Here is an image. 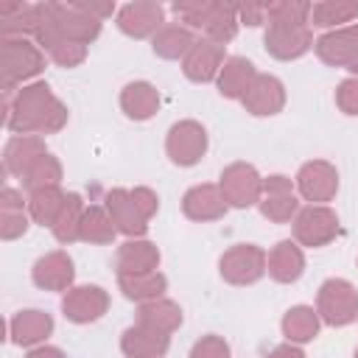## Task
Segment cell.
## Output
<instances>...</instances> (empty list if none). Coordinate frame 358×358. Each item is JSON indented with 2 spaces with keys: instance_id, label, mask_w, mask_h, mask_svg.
<instances>
[{
  "instance_id": "cell-1",
  "label": "cell",
  "mask_w": 358,
  "mask_h": 358,
  "mask_svg": "<svg viewBox=\"0 0 358 358\" xmlns=\"http://www.w3.org/2000/svg\"><path fill=\"white\" fill-rule=\"evenodd\" d=\"M322 305L330 322H350L352 319V288L347 282H327L322 291Z\"/></svg>"
},
{
  "instance_id": "cell-3",
  "label": "cell",
  "mask_w": 358,
  "mask_h": 358,
  "mask_svg": "<svg viewBox=\"0 0 358 358\" xmlns=\"http://www.w3.org/2000/svg\"><path fill=\"white\" fill-rule=\"evenodd\" d=\"M285 330H288V336H291V338L305 341V338H310V336L316 333V319H313V313H310V310L299 308V310H294V313L285 319Z\"/></svg>"
},
{
  "instance_id": "cell-4",
  "label": "cell",
  "mask_w": 358,
  "mask_h": 358,
  "mask_svg": "<svg viewBox=\"0 0 358 358\" xmlns=\"http://www.w3.org/2000/svg\"><path fill=\"white\" fill-rule=\"evenodd\" d=\"M131 20H137V25H134V31H131V34H145V31L159 20V8H148V6H129V8L123 11V17H120V25H123V22H131Z\"/></svg>"
},
{
  "instance_id": "cell-6",
  "label": "cell",
  "mask_w": 358,
  "mask_h": 358,
  "mask_svg": "<svg viewBox=\"0 0 358 358\" xmlns=\"http://www.w3.org/2000/svg\"><path fill=\"white\" fill-rule=\"evenodd\" d=\"M193 358H227V347L218 344V341H213V338H207V341H201L193 350Z\"/></svg>"
},
{
  "instance_id": "cell-5",
  "label": "cell",
  "mask_w": 358,
  "mask_h": 358,
  "mask_svg": "<svg viewBox=\"0 0 358 358\" xmlns=\"http://www.w3.org/2000/svg\"><path fill=\"white\" fill-rule=\"evenodd\" d=\"M48 327H50V319L48 316H22L20 319V336H17V341H34Z\"/></svg>"
},
{
  "instance_id": "cell-2",
  "label": "cell",
  "mask_w": 358,
  "mask_h": 358,
  "mask_svg": "<svg viewBox=\"0 0 358 358\" xmlns=\"http://www.w3.org/2000/svg\"><path fill=\"white\" fill-rule=\"evenodd\" d=\"M252 73V64L243 62V59H232L229 67L224 70V78H221V92L227 95H238L243 90V76Z\"/></svg>"
}]
</instances>
